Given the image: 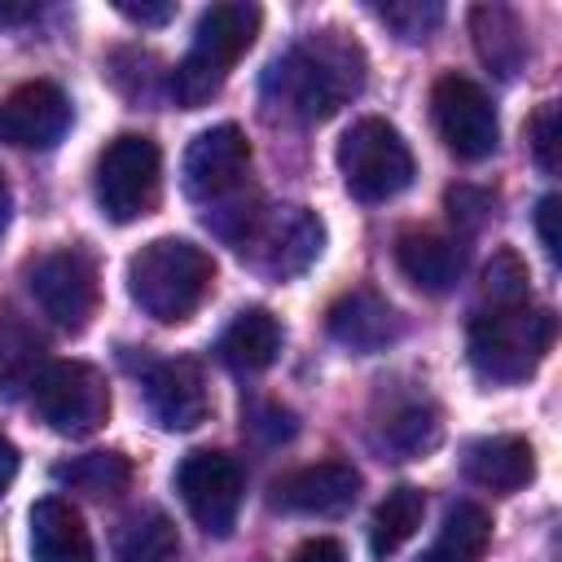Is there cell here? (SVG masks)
<instances>
[{
	"label": "cell",
	"instance_id": "6da1fadb",
	"mask_svg": "<svg viewBox=\"0 0 562 562\" xmlns=\"http://www.w3.org/2000/svg\"><path fill=\"white\" fill-rule=\"evenodd\" d=\"M364 48L351 35L316 31L268 61L263 101L299 123H321L364 88Z\"/></svg>",
	"mask_w": 562,
	"mask_h": 562
},
{
	"label": "cell",
	"instance_id": "7a4b0ae2",
	"mask_svg": "<svg viewBox=\"0 0 562 562\" xmlns=\"http://www.w3.org/2000/svg\"><path fill=\"white\" fill-rule=\"evenodd\" d=\"M224 206L206 215V224L263 277L285 281L299 277L325 246V228L307 206H263L250 198H220Z\"/></svg>",
	"mask_w": 562,
	"mask_h": 562
},
{
	"label": "cell",
	"instance_id": "3957f363",
	"mask_svg": "<svg viewBox=\"0 0 562 562\" xmlns=\"http://www.w3.org/2000/svg\"><path fill=\"white\" fill-rule=\"evenodd\" d=\"M215 285V259L189 237H154L127 259V294L158 325L189 321Z\"/></svg>",
	"mask_w": 562,
	"mask_h": 562
},
{
	"label": "cell",
	"instance_id": "277c9868",
	"mask_svg": "<svg viewBox=\"0 0 562 562\" xmlns=\"http://www.w3.org/2000/svg\"><path fill=\"white\" fill-rule=\"evenodd\" d=\"M553 312L549 307H487L470 325V364L487 382H522L540 369L553 347Z\"/></svg>",
	"mask_w": 562,
	"mask_h": 562
},
{
	"label": "cell",
	"instance_id": "5b68a950",
	"mask_svg": "<svg viewBox=\"0 0 562 562\" xmlns=\"http://www.w3.org/2000/svg\"><path fill=\"white\" fill-rule=\"evenodd\" d=\"M338 171L351 198L386 202L413 184V149L395 123L369 114L356 119L338 140Z\"/></svg>",
	"mask_w": 562,
	"mask_h": 562
},
{
	"label": "cell",
	"instance_id": "8992f818",
	"mask_svg": "<svg viewBox=\"0 0 562 562\" xmlns=\"http://www.w3.org/2000/svg\"><path fill=\"white\" fill-rule=\"evenodd\" d=\"M31 408L48 430L83 439L110 417V382L88 360H48L31 382Z\"/></svg>",
	"mask_w": 562,
	"mask_h": 562
},
{
	"label": "cell",
	"instance_id": "52a82bcc",
	"mask_svg": "<svg viewBox=\"0 0 562 562\" xmlns=\"http://www.w3.org/2000/svg\"><path fill=\"white\" fill-rule=\"evenodd\" d=\"M162 198V154L149 136L123 132L97 158V206L110 224L149 215Z\"/></svg>",
	"mask_w": 562,
	"mask_h": 562
},
{
	"label": "cell",
	"instance_id": "ba28073f",
	"mask_svg": "<svg viewBox=\"0 0 562 562\" xmlns=\"http://www.w3.org/2000/svg\"><path fill=\"white\" fill-rule=\"evenodd\" d=\"M26 285L40 303V312L66 329V334H79L88 329L97 303H101V285H97V263L79 250V246H61V250H48L40 255L31 268H26Z\"/></svg>",
	"mask_w": 562,
	"mask_h": 562
},
{
	"label": "cell",
	"instance_id": "9c48e42d",
	"mask_svg": "<svg viewBox=\"0 0 562 562\" xmlns=\"http://www.w3.org/2000/svg\"><path fill=\"white\" fill-rule=\"evenodd\" d=\"M241 465L220 448H198L176 470V492L206 536H233L241 509Z\"/></svg>",
	"mask_w": 562,
	"mask_h": 562
},
{
	"label": "cell",
	"instance_id": "30bf717a",
	"mask_svg": "<svg viewBox=\"0 0 562 562\" xmlns=\"http://www.w3.org/2000/svg\"><path fill=\"white\" fill-rule=\"evenodd\" d=\"M430 119H435L439 140L465 162L487 158L501 140V123H496V110H492L487 92L465 75H439L435 79Z\"/></svg>",
	"mask_w": 562,
	"mask_h": 562
},
{
	"label": "cell",
	"instance_id": "8fae6325",
	"mask_svg": "<svg viewBox=\"0 0 562 562\" xmlns=\"http://www.w3.org/2000/svg\"><path fill=\"white\" fill-rule=\"evenodd\" d=\"M250 167V140L237 123H220L193 136L180 162V184L193 202H220L228 198Z\"/></svg>",
	"mask_w": 562,
	"mask_h": 562
},
{
	"label": "cell",
	"instance_id": "7c38bea8",
	"mask_svg": "<svg viewBox=\"0 0 562 562\" xmlns=\"http://www.w3.org/2000/svg\"><path fill=\"white\" fill-rule=\"evenodd\" d=\"M70 127V101L57 83L31 79L0 97V140L18 149H48Z\"/></svg>",
	"mask_w": 562,
	"mask_h": 562
},
{
	"label": "cell",
	"instance_id": "4fadbf2b",
	"mask_svg": "<svg viewBox=\"0 0 562 562\" xmlns=\"http://www.w3.org/2000/svg\"><path fill=\"white\" fill-rule=\"evenodd\" d=\"M360 496V470L351 461H316L303 470H290L272 483V505L285 514H312L334 518L347 514Z\"/></svg>",
	"mask_w": 562,
	"mask_h": 562
},
{
	"label": "cell",
	"instance_id": "5bb4252c",
	"mask_svg": "<svg viewBox=\"0 0 562 562\" xmlns=\"http://www.w3.org/2000/svg\"><path fill=\"white\" fill-rule=\"evenodd\" d=\"M145 408H149V417L162 430H193V426H202L206 413H211L202 364L189 360V356L158 360L145 373Z\"/></svg>",
	"mask_w": 562,
	"mask_h": 562
},
{
	"label": "cell",
	"instance_id": "9a60e30c",
	"mask_svg": "<svg viewBox=\"0 0 562 562\" xmlns=\"http://www.w3.org/2000/svg\"><path fill=\"white\" fill-rule=\"evenodd\" d=\"M325 329L334 342H342L347 351L356 356H373V351H386L400 334H404V321L400 312L369 285H356L347 294H338L325 312Z\"/></svg>",
	"mask_w": 562,
	"mask_h": 562
},
{
	"label": "cell",
	"instance_id": "2e32d148",
	"mask_svg": "<svg viewBox=\"0 0 562 562\" xmlns=\"http://www.w3.org/2000/svg\"><path fill=\"white\" fill-rule=\"evenodd\" d=\"M259 26H263L259 4H246V0L211 4V9L198 18V26H193V44H189L184 57H193L198 66H206V70H215V75L228 79L233 61L255 44Z\"/></svg>",
	"mask_w": 562,
	"mask_h": 562
},
{
	"label": "cell",
	"instance_id": "e0dca14e",
	"mask_svg": "<svg viewBox=\"0 0 562 562\" xmlns=\"http://www.w3.org/2000/svg\"><path fill=\"white\" fill-rule=\"evenodd\" d=\"M395 263L400 272L426 290V294H448L461 272H465V246L448 233H430V228H413L395 241Z\"/></svg>",
	"mask_w": 562,
	"mask_h": 562
},
{
	"label": "cell",
	"instance_id": "ac0fdd59",
	"mask_svg": "<svg viewBox=\"0 0 562 562\" xmlns=\"http://www.w3.org/2000/svg\"><path fill=\"white\" fill-rule=\"evenodd\" d=\"M31 558L35 562H97L83 514L70 501L44 496L31 505Z\"/></svg>",
	"mask_w": 562,
	"mask_h": 562
},
{
	"label": "cell",
	"instance_id": "d6986e66",
	"mask_svg": "<svg viewBox=\"0 0 562 562\" xmlns=\"http://www.w3.org/2000/svg\"><path fill=\"white\" fill-rule=\"evenodd\" d=\"M461 470L470 483L492 492H518L536 479V448L522 435H487L474 439L461 457Z\"/></svg>",
	"mask_w": 562,
	"mask_h": 562
},
{
	"label": "cell",
	"instance_id": "ffe728a7",
	"mask_svg": "<svg viewBox=\"0 0 562 562\" xmlns=\"http://www.w3.org/2000/svg\"><path fill=\"white\" fill-rule=\"evenodd\" d=\"M470 35H474L479 61L487 70H496L501 79H514L527 66V31L509 4H474L470 9Z\"/></svg>",
	"mask_w": 562,
	"mask_h": 562
},
{
	"label": "cell",
	"instance_id": "44dd1931",
	"mask_svg": "<svg viewBox=\"0 0 562 562\" xmlns=\"http://www.w3.org/2000/svg\"><path fill=\"white\" fill-rule=\"evenodd\" d=\"M215 351L233 373H263L281 351V321L268 307H241Z\"/></svg>",
	"mask_w": 562,
	"mask_h": 562
},
{
	"label": "cell",
	"instance_id": "7402d4cb",
	"mask_svg": "<svg viewBox=\"0 0 562 562\" xmlns=\"http://www.w3.org/2000/svg\"><path fill=\"white\" fill-rule=\"evenodd\" d=\"M487 544H492V514L474 501H457L443 514V527L426 549V562H483Z\"/></svg>",
	"mask_w": 562,
	"mask_h": 562
},
{
	"label": "cell",
	"instance_id": "603a6c76",
	"mask_svg": "<svg viewBox=\"0 0 562 562\" xmlns=\"http://www.w3.org/2000/svg\"><path fill=\"white\" fill-rule=\"evenodd\" d=\"M44 369V334L18 316L13 307H0V386H31Z\"/></svg>",
	"mask_w": 562,
	"mask_h": 562
},
{
	"label": "cell",
	"instance_id": "cb8c5ba5",
	"mask_svg": "<svg viewBox=\"0 0 562 562\" xmlns=\"http://www.w3.org/2000/svg\"><path fill=\"white\" fill-rule=\"evenodd\" d=\"M422 518H426V496H422V487H408V483H404V487L386 492L382 505L373 509V522H369V544H373V553H378V558H391L395 549H404V544L417 536Z\"/></svg>",
	"mask_w": 562,
	"mask_h": 562
},
{
	"label": "cell",
	"instance_id": "d4e9b609",
	"mask_svg": "<svg viewBox=\"0 0 562 562\" xmlns=\"http://www.w3.org/2000/svg\"><path fill=\"white\" fill-rule=\"evenodd\" d=\"M176 549H180V536L162 509L132 514L114 536V562H171Z\"/></svg>",
	"mask_w": 562,
	"mask_h": 562
},
{
	"label": "cell",
	"instance_id": "484cf974",
	"mask_svg": "<svg viewBox=\"0 0 562 562\" xmlns=\"http://www.w3.org/2000/svg\"><path fill=\"white\" fill-rule=\"evenodd\" d=\"M53 474H57V483H66L75 492L105 501V496H119L132 483V461L123 452H83L75 461H61Z\"/></svg>",
	"mask_w": 562,
	"mask_h": 562
},
{
	"label": "cell",
	"instance_id": "4316f807",
	"mask_svg": "<svg viewBox=\"0 0 562 562\" xmlns=\"http://www.w3.org/2000/svg\"><path fill=\"white\" fill-rule=\"evenodd\" d=\"M382 439H386V448H395L400 457H417V452H426V448L439 443V413L426 408V404H408V408L391 413Z\"/></svg>",
	"mask_w": 562,
	"mask_h": 562
},
{
	"label": "cell",
	"instance_id": "83f0119b",
	"mask_svg": "<svg viewBox=\"0 0 562 562\" xmlns=\"http://www.w3.org/2000/svg\"><path fill=\"white\" fill-rule=\"evenodd\" d=\"M373 13L408 44L430 40V31L443 22V4H435V0H386V4H373Z\"/></svg>",
	"mask_w": 562,
	"mask_h": 562
},
{
	"label": "cell",
	"instance_id": "f1b7e54d",
	"mask_svg": "<svg viewBox=\"0 0 562 562\" xmlns=\"http://www.w3.org/2000/svg\"><path fill=\"white\" fill-rule=\"evenodd\" d=\"M527 263L514 250H496L492 263L483 268V299H492V307H509V303H527Z\"/></svg>",
	"mask_w": 562,
	"mask_h": 562
},
{
	"label": "cell",
	"instance_id": "f546056e",
	"mask_svg": "<svg viewBox=\"0 0 562 562\" xmlns=\"http://www.w3.org/2000/svg\"><path fill=\"white\" fill-rule=\"evenodd\" d=\"M527 140H531V158L544 176H558V145H562V123H558V101H544L531 123H527Z\"/></svg>",
	"mask_w": 562,
	"mask_h": 562
},
{
	"label": "cell",
	"instance_id": "4dcf8cb0",
	"mask_svg": "<svg viewBox=\"0 0 562 562\" xmlns=\"http://www.w3.org/2000/svg\"><path fill=\"white\" fill-rule=\"evenodd\" d=\"M487 206H492V198H487L483 189H470V184L448 189V215H452L457 224H465V228H479V220H483Z\"/></svg>",
	"mask_w": 562,
	"mask_h": 562
},
{
	"label": "cell",
	"instance_id": "1f68e13d",
	"mask_svg": "<svg viewBox=\"0 0 562 562\" xmlns=\"http://www.w3.org/2000/svg\"><path fill=\"white\" fill-rule=\"evenodd\" d=\"M127 22H136V26H167L171 18H176V4H167V0H119L114 4Z\"/></svg>",
	"mask_w": 562,
	"mask_h": 562
},
{
	"label": "cell",
	"instance_id": "d6a6232c",
	"mask_svg": "<svg viewBox=\"0 0 562 562\" xmlns=\"http://www.w3.org/2000/svg\"><path fill=\"white\" fill-rule=\"evenodd\" d=\"M558 193H549V198H540V206H536V233H540V246H544V255L549 259H558L562 255V246H558Z\"/></svg>",
	"mask_w": 562,
	"mask_h": 562
},
{
	"label": "cell",
	"instance_id": "836d02e7",
	"mask_svg": "<svg viewBox=\"0 0 562 562\" xmlns=\"http://www.w3.org/2000/svg\"><path fill=\"white\" fill-rule=\"evenodd\" d=\"M290 562H347V553H342V544L334 536H312V540H303L294 549Z\"/></svg>",
	"mask_w": 562,
	"mask_h": 562
},
{
	"label": "cell",
	"instance_id": "e575fe53",
	"mask_svg": "<svg viewBox=\"0 0 562 562\" xmlns=\"http://www.w3.org/2000/svg\"><path fill=\"white\" fill-rule=\"evenodd\" d=\"M250 426H255V430H268V439H272V443L294 435V417H290L285 408H277V404H268V408H263V413H259Z\"/></svg>",
	"mask_w": 562,
	"mask_h": 562
},
{
	"label": "cell",
	"instance_id": "d590c367",
	"mask_svg": "<svg viewBox=\"0 0 562 562\" xmlns=\"http://www.w3.org/2000/svg\"><path fill=\"white\" fill-rule=\"evenodd\" d=\"M40 18V4L26 0V4H4L0 0V26H22V22H35Z\"/></svg>",
	"mask_w": 562,
	"mask_h": 562
},
{
	"label": "cell",
	"instance_id": "8d00e7d4",
	"mask_svg": "<svg viewBox=\"0 0 562 562\" xmlns=\"http://www.w3.org/2000/svg\"><path fill=\"white\" fill-rule=\"evenodd\" d=\"M13 474H18V448L0 435V496L9 492V483H13Z\"/></svg>",
	"mask_w": 562,
	"mask_h": 562
},
{
	"label": "cell",
	"instance_id": "74e56055",
	"mask_svg": "<svg viewBox=\"0 0 562 562\" xmlns=\"http://www.w3.org/2000/svg\"><path fill=\"white\" fill-rule=\"evenodd\" d=\"M4 224H9V184L0 176V233H4Z\"/></svg>",
	"mask_w": 562,
	"mask_h": 562
}]
</instances>
